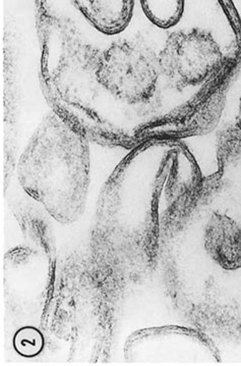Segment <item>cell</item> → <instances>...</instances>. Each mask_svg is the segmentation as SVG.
Here are the masks:
<instances>
[{
    "mask_svg": "<svg viewBox=\"0 0 241 366\" xmlns=\"http://www.w3.org/2000/svg\"><path fill=\"white\" fill-rule=\"evenodd\" d=\"M118 301L89 255L68 256L58 263L56 288L43 318L46 343L68 362L103 365L111 357Z\"/></svg>",
    "mask_w": 241,
    "mask_h": 366,
    "instance_id": "obj_2",
    "label": "cell"
},
{
    "mask_svg": "<svg viewBox=\"0 0 241 366\" xmlns=\"http://www.w3.org/2000/svg\"><path fill=\"white\" fill-rule=\"evenodd\" d=\"M14 343L16 352L21 356L34 357L44 348L46 339L40 327L26 325L16 332Z\"/></svg>",
    "mask_w": 241,
    "mask_h": 366,
    "instance_id": "obj_7",
    "label": "cell"
},
{
    "mask_svg": "<svg viewBox=\"0 0 241 366\" xmlns=\"http://www.w3.org/2000/svg\"><path fill=\"white\" fill-rule=\"evenodd\" d=\"M148 21L161 30L199 28L241 46V19L232 0H140Z\"/></svg>",
    "mask_w": 241,
    "mask_h": 366,
    "instance_id": "obj_6",
    "label": "cell"
},
{
    "mask_svg": "<svg viewBox=\"0 0 241 366\" xmlns=\"http://www.w3.org/2000/svg\"><path fill=\"white\" fill-rule=\"evenodd\" d=\"M218 351L206 332L178 325L140 330L123 346L124 360L135 365H210L220 361Z\"/></svg>",
    "mask_w": 241,
    "mask_h": 366,
    "instance_id": "obj_5",
    "label": "cell"
},
{
    "mask_svg": "<svg viewBox=\"0 0 241 366\" xmlns=\"http://www.w3.org/2000/svg\"><path fill=\"white\" fill-rule=\"evenodd\" d=\"M238 121H241V98H240V112H238Z\"/></svg>",
    "mask_w": 241,
    "mask_h": 366,
    "instance_id": "obj_8",
    "label": "cell"
},
{
    "mask_svg": "<svg viewBox=\"0 0 241 366\" xmlns=\"http://www.w3.org/2000/svg\"><path fill=\"white\" fill-rule=\"evenodd\" d=\"M181 140L140 143L105 182L91 232V262L118 299L159 265L162 239L202 183Z\"/></svg>",
    "mask_w": 241,
    "mask_h": 366,
    "instance_id": "obj_1",
    "label": "cell"
},
{
    "mask_svg": "<svg viewBox=\"0 0 241 366\" xmlns=\"http://www.w3.org/2000/svg\"><path fill=\"white\" fill-rule=\"evenodd\" d=\"M57 270L56 253L30 245H19L7 251L2 276L4 301L18 324L41 329L56 288Z\"/></svg>",
    "mask_w": 241,
    "mask_h": 366,
    "instance_id": "obj_4",
    "label": "cell"
},
{
    "mask_svg": "<svg viewBox=\"0 0 241 366\" xmlns=\"http://www.w3.org/2000/svg\"><path fill=\"white\" fill-rule=\"evenodd\" d=\"M89 139L54 112L43 118L18 162V180L31 199L59 224L78 222L90 185Z\"/></svg>",
    "mask_w": 241,
    "mask_h": 366,
    "instance_id": "obj_3",
    "label": "cell"
}]
</instances>
